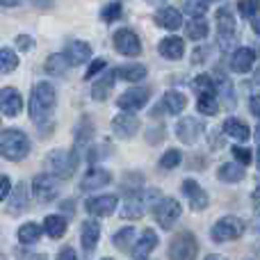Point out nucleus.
Masks as SVG:
<instances>
[{
	"label": "nucleus",
	"mask_w": 260,
	"mask_h": 260,
	"mask_svg": "<svg viewBox=\"0 0 260 260\" xmlns=\"http://www.w3.org/2000/svg\"><path fill=\"white\" fill-rule=\"evenodd\" d=\"M185 32H187V37L192 41H201L208 37V21L203 16H197V18H189L187 27H185Z\"/></svg>",
	"instance_id": "f704fd0d"
},
{
	"label": "nucleus",
	"mask_w": 260,
	"mask_h": 260,
	"mask_svg": "<svg viewBox=\"0 0 260 260\" xmlns=\"http://www.w3.org/2000/svg\"><path fill=\"white\" fill-rule=\"evenodd\" d=\"M112 130L119 139H130V137H135V133L139 130V119L135 117V112L117 114V117L112 119Z\"/></svg>",
	"instance_id": "f3484780"
},
{
	"label": "nucleus",
	"mask_w": 260,
	"mask_h": 260,
	"mask_svg": "<svg viewBox=\"0 0 260 260\" xmlns=\"http://www.w3.org/2000/svg\"><path fill=\"white\" fill-rule=\"evenodd\" d=\"M197 110L206 117H215L219 112V99L215 94H201L197 96Z\"/></svg>",
	"instance_id": "72a5a7b5"
},
{
	"label": "nucleus",
	"mask_w": 260,
	"mask_h": 260,
	"mask_svg": "<svg viewBox=\"0 0 260 260\" xmlns=\"http://www.w3.org/2000/svg\"><path fill=\"white\" fill-rule=\"evenodd\" d=\"M110 151H112V148H110V146H94V148H91V151H89V160H91V162L105 160L103 155H108Z\"/></svg>",
	"instance_id": "de8ad7c7"
},
{
	"label": "nucleus",
	"mask_w": 260,
	"mask_h": 260,
	"mask_svg": "<svg viewBox=\"0 0 260 260\" xmlns=\"http://www.w3.org/2000/svg\"><path fill=\"white\" fill-rule=\"evenodd\" d=\"M217 39L224 50L235 44V18L229 7L217 9Z\"/></svg>",
	"instance_id": "1a4fd4ad"
},
{
	"label": "nucleus",
	"mask_w": 260,
	"mask_h": 260,
	"mask_svg": "<svg viewBox=\"0 0 260 260\" xmlns=\"http://www.w3.org/2000/svg\"><path fill=\"white\" fill-rule=\"evenodd\" d=\"M64 57L69 59V64H71V67L85 64V62H89V57H91V46L87 44V41H71V44L67 46Z\"/></svg>",
	"instance_id": "5701e85b"
},
{
	"label": "nucleus",
	"mask_w": 260,
	"mask_h": 260,
	"mask_svg": "<svg viewBox=\"0 0 260 260\" xmlns=\"http://www.w3.org/2000/svg\"><path fill=\"white\" fill-rule=\"evenodd\" d=\"M0 260H7V256H5V253H0Z\"/></svg>",
	"instance_id": "13d9d810"
},
{
	"label": "nucleus",
	"mask_w": 260,
	"mask_h": 260,
	"mask_svg": "<svg viewBox=\"0 0 260 260\" xmlns=\"http://www.w3.org/2000/svg\"><path fill=\"white\" fill-rule=\"evenodd\" d=\"M249 108H251L253 117H258V96H251V101H249Z\"/></svg>",
	"instance_id": "864d4df0"
},
{
	"label": "nucleus",
	"mask_w": 260,
	"mask_h": 260,
	"mask_svg": "<svg viewBox=\"0 0 260 260\" xmlns=\"http://www.w3.org/2000/svg\"><path fill=\"white\" fill-rule=\"evenodd\" d=\"M41 233H44V229H41L39 224H35V221H27V224H23L21 229H18V242L21 244H37L41 240Z\"/></svg>",
	"instance_id": "473e14b6"
},
{
	"label": "nucleus",
	"mask_w": 260,
	"mask_h": 260,
	"mask_svg": "<svg viewBox=\"0 0 260 260\" xmlns=\"http://www.w3.org/2000/svg\"><path fill=\"white\" fill-rule=\"evenodd\" d=\"M16 48L23 50V53H30V50L35 48V39H32V37H27V35H18L16 37Z\"/></svg>",
	"instance_id": "49530a36"
},
{
	"label": "nucleus",
	"mask_w": 260,
	"mask_h": 260,
	"mask_svg": "<svg viewBox=\"0 0 260 260\" xmlns=\"http://www.w3.org/2000/svg\"><path fill=\"white\" fill-rule=\"evenodd\" d=\"M231 153H233V157L238 160V165H251V160H253V153H251V148H247V146H233L231 148Z\"/></svg>",
	"instance_id": "a19ab883"
},
{
	"label": "nucleus",
	"mask_w": 260,
	"mask_h": 260,
	"mask_svg": "<svg viewBox=\"0 0 260 260\" xmlns=\"http://www.w3.org/2000/svg\"><path fill=\"white\" fill-rule=\"evenodd\" d=\"M112 183V174L103 167H91L80 180V189L82 192H99L101 187Z\"/></svg>",
	"instance_id": "4468645a"
},
{
	"label": "nucleus",
	"mask_w": 260,
	"mask_h": 260,
	"mask_svg": "<svg viewBox=\"0 0 260 260\" xmlns=\"http://www.w3.org/2000/svg\"><path fill=\"white\" fill-rule=\"evenodd\" d=\"M183 194H185V199H187L189 208H192V210H197V212L206 210L208 203H210V197H208V192L194 178L183 180Z\"/></svg>",
	"instance_id": "f8f14e48"
},
{
	"label": "nucleus",
	"mask_w": 260,
	"mask_h": 260,
	"mask_svg": "<svg viewBox=\"0 0 260 260\" xmlns=\"http://www.w3.org/2000/svg\"><path fill=\"white\" fill-rule=\"evenodd\" d=\"M208 3H210V0H208Z\"/></svg>",
	"instance_id": "e2e57ef3"
},
{
	"label": "nucleus",
	"mask_w": 260,
	"mask_h": 260,
	"mask_svg": "<svg viewBox=\"0 0 260 260\" xmlns=\"http://www.w3.org/2000/svg\"><path fill=\"white\" fill-rule=\"evenodd\" d=\"M192 89H194V94H197V96L215 94V80H212V76H208V73H201V76H197L192 80Z\"/></svg>",
	"instance_id": "e433bc0d"
},
{
	"label": "nucleus",
	"mask_w": 260,
	"mask_h": 260,
	"mask_svg": "<svg viewBox=\"0 0 260 260\" xmlns=\"http://www.w3.org/2000/svg\"><path fill=\"white\" fill-rule=\"evenodd\" d=\"M119 16H121V5H119V3H110V5H105L103 12H101V18H103L105 23H114Z\"/></svg>",
	"instance_id": "37998d69"
},
{
	"label": "nucleus",
	"mask_w": 260,
	"mask_h": 260,
	"mask_svg": "<svg viewBox=\"0 0 260 260\" xmlns=\"http://www.w3.org/2000/svg\"><path fill=\"white\" fill-rule=\"evenodd\" d=\"M69 59L64 57L62 53H55V55H50L48 59H46V64H44V69H46V73L48 76H55V78H59V76H64V73L69 71Z\"/></svg>",
	"instance_id": "2f4dec72"
},
{
	"label": "nucleus",
	"mask_w": 260,
	"mask_h": 260,
	"mask_svg": "<svg viewBox=\"0 0 260 260\" xmlns=\"http://www.w3.org/2000/svg\"><path fill=\"white\" fill-rule=\"evenodd\" d=\"M112 44H114V50L121 53L123 57H137V55H142V41H139V37L135 35L133 30H128V27L117 30Z\"/></svg>",
	"instance_id": "9b49d317"
},
{
	"label": "nucleus",
	"mask_w": 260,
	"mask_h": 260,
	"mask_svg": "<svg viewBox=\"0 0 260 260\" xmlns=\"http://www.w3.org/2000/svg\"><path fill=\"white\" fill-rule=\"evenodd\" d=\"M30 137L18 128H7L0 133V155L12 162H18L27 157L30 153Z\"/></svg>",
	"instance_id": "7ed1b4c3"
},
{
	"label": "nucleus",
	"mask_w": 260,
	"mask_h": 260,
	"mask_svg": "<svg viewBox=\"0 0 260 260\" xmlns=\"http://www.w3.org/2000/svg\"><path fill=\"white\" fill-rule=\"evenodd\" d=\"M112 242H114V247L121 249V251H130V247H133V242H135V229L133 226H126V229L117 231Z\"/></svg>",
	"instance_id": "c9c22d12"
},
{
	"label": "nucleus",
	"mask_w": 260,
	"mask_h": 260,
	"mask_svg": "<svg viewBox=\"0 0 260 260\" xmlns=\"http://www.w3.org/2000/svg\"><path fill=\"white\" fill-rule=\"evenodd\" d=\"M253 64H256V50L249 48V46L238 48L233 53V57H231V69L235 73H249L253 69Z\"/></svg>",
	"instance_id": "412c9836"
},
{
	"label": "nucleus",
	"mask_w": 260,
	"mask_h": 260,
	"mask_svg": "<svg viewBox=\"0 0 260 260\" xmlns=\"http://www.w3.org/2000/svg\"><path fill=\"white\" fill-rule=\"evenodd\" d=\"M44 233L53 240H59L67 233V219L62 215H48L44 219Z\"/></svg>",
	"instance_id": "7c9ffc66"
},
{
	"label": "nucleus",
	"mask_w": 260,
	"mask_h": 260,
	"mask_svg": "<svg viewBox=\"0 0 260 260\" xmlns=\"http://www.w3.org/2000/svg\"><path fill=\"white\" fill-rule=\"evenodd\" d=\"M55 103H57V91L50 82H37L35 89L30 94V105H27V112H30L32 121H46L50 119L55 110Z\"/></svg>",
	"instance_id": "f257e3e1"
},
{
	"label": "nucleus",
	"mask_w": 260,
	"mask_h": 260,
	"mask_svg": "<svg viewBox=\"0 0 260 260\" xmlns=\"http://www.w3.org/2000/svg\"><path fill=\"white\" fill-rule=\"evenodd\" d=\"M157 53H160L165 59L176 62V59H180L185 55V41L180 39V37H176V35H169V37H165V39L157 44Z\"/></svg>",
	"instance_id": "aec40b11"
},
{
	"label": "nucleus",
	"mask_w": 260,
	"mask_h": 260,
	"mask_svg": "<svg viewBox=\"0 0 260 260\" xmlns=\"http://www.w3.org/2000/svg\"><path fill=\"white\" fill-rule=\"evenodd\" d=\"M167 256H169V260H197V256H199L197 235H194L192 231H178V233L169 240Z\"/></svg>",
	"instance_id": "39448f33"
},
{
	"label": "nucleus",
	"mask_w": 260,
	"mask_h": 260,
	"mask_svg": "<svg viewBox=\"0 0 260 260\" xmlns=\"http://www.w3.org/2000/svg\"><path fill=\"white\" fill-rule=\"evenodd\" d=\"M101 240V224L96 219H87L82 221V231H80V242H82V249L87 253L94 251V247L99 244Z\"/></svg>",
	"instance_id": "4be33fe9"
},
{
	"label": "nucleus",
	"mask_w": 260,
	"mask_h": 260,
	"mask_svg": "<svg viewBox=\"0 0 260 260\" xmlns=\"http://www.w3.org/2000/svg\"><path fill=\"white\" fill-rule=\"evenodd\" d=\"M114 76L126 82H142L146 78V67L144 64H123V67L114 69Z\"/></svg>",
	"instance_id": "c85d7f7f"
},
{
	"label": "nucleus",
	"mask_w": 260,
	"mask_h": 260,
	"mask_svg": "<svg viewBox=\"0 0 260 260\" xmlns=\"http://www.w3.org/2000/svg\"><path fill=\"white\" fill-rule=\"evenodd\" d=\"M0 112L5 117H16V114L23 112V96L14 87L0 89Z\"/></svg>",
	"instance_id": "dca6fc26"
},
{
	"label": "nucleus",
	"mask_w": 260,
	"mask_h": 260,
	"mask_svg": "<svg viewBox=\"0 0 260 260\" xmlns=\"http://www.w3.org/2000/svg\"><path fill=\"white\" fill-rule=\"evenodd\" d=\"M32 194L39 203H53L59 194V178H55L53 174H39L32 180Z\"/></svg>",
	"instance_id": "6e6552de"
},
{
	"label": "nucleus",
	"mask_w": 260,
	"mask_h": 260,
	"mask_svg": "<svg viewBox=\"0 0 260 260\" xmlns=\"http://www.w3.org/2000/svg\"><path fill=\"white\" fill-rule=\"evenodd\" d=\"M23 0H0V7H18Z\"/></svg>",
	"instance_id": "5fc2aeb1"
},
{
	"label": "nucleus",
	"mask_w": 260,
	"mask_h": 260,
	"mask_svg": "<svg viewBox=\"0 0 260 260\" xmlns=\"http://www.w3.org/2000/svg\"><path fill=\"white\" fill-rule=\"evenodd\" d=\"M105 67H108V62H105V59H103V57L94 59V62H91V67H89V69H87L85 78H87V80H91V78H94V76H96V73L105 71Z\"/></svg>",
	"instance_id": "a18cd8bd"
},
{
	"label": "nucleus",
	"mask_w": 260,
	"mask_h": 260,
	"mask_svg": "<svg viewBox=\"0 0 260 260\" xmlns=\"http://www.w3.org/2000/svg\"><path fill=\"white\" fill-rule=\"evenodd\" d=\"M162 135H165V130H162V128L148 130V133H146V142L148 144H160L162 142Z\"/></svg>",
	"instance_id": "8fccbe9b"
},
{
	"label": "nucleus",
	"mask_w": 260,
	"mask_h": 260,
	"mask_svg": "<svg viewBox=\"0 0 260 260\" xmlns=\"http://www.w3.org/2000/svg\"><path fill=\"white\" fill-rule=\"evenodd\" d=\"M103 260H112V258H103Z\"/></svg>",
	"instance_id": "052dcab7"
},
{
	"label": "nucleus",
	"mask_w": 260,
	"mask_h": 260,
	"mask_svg": "<svg viewBox=\"0 0 260 260\" xmlns=\"http://www.w3.org/2000/svg\"><path fill=\"white\" fill-rule=\"evenodd\" d=\"M155 23L160 27H165V30H178L183 25V16H180V12L176 7H162L155 14Z\"/></svg>",
	"instance_id": "b1692460"
},
{
	"label": "nucleus",
	"mask_w": 260,
	"mask_h": 260,
	"mask_svg": "<svg viewBox=\"0 0 260 260\" xmlns=\"http://www.w3.org/2000/svg\"><path fill=\"white\" fill-rule=\"evenodd\" d=\"M114 80H117L114 71H108L103 78H99V80L94 82V87H91V99L94 101H108V96L112 94Z\"/></svg>",
	"instance_id": "a878e982"
},
{
	"label": "nucleus",
	"mask_w": 260,
	"mask_h": 260,
	"mask_svg": "<svg viewBox=\"0 0 260 260\" xmlns=\"http://www.w3.org/2000/svg\"><path fill=\"white\" fill-rule=\"evenodd\" d=\"M224 133L229 135L231 139H238V142H247L249 139V133H251V130H249V126L247 123L242 121V119H238V117H229L224 121Z\"/></svg>",
	"instance_id": "bb28decb"
},
{
	"label": "nucleus",
	"mask_w": 260,
	"mask_h": 260,
	"mask_svg": "<svg viewBox=\"0 0 260 260\" xmlns=\"http://www.w3.org/2000/svg\"><path fill=\"white\" fill-rule=\"evenodd\" d=\"M244 231H247V226H244V221L240 219V217L235 215H226L221 217L219 221H215V226H212L210 235L215 242H233V240H240L244 235Z\"/></svg>",
	"instance_id": "423d86ee"
},
{
	"label": "nucleus",
	"mask_w": 260,
	"mask_h": 260,
	"mask_svg": "<svg viewBox=\"0 0 260 260\" xmlns=\"http://www.w3.org/2000/svg\"><path fill=\"white\" fill-rule=\"evenodd\" d=\"M14 256H16V260H48L46 253H35V251H27V249H16Z\"/></svg>",
	"instance_id": "c03bdc74"
},
{
	"label": "nucleus",
	"mask_w": 260,
	"mask_h": 260,
	"mask_svg": "<svg viewBox=\"0 0 260 260\" xmlns=\"http://www.w3.org/2000/svg\"><path fill=\"white\" fill-rule=\"evenodd\" d=\"M5 201H7V210H9V215H12V217H18L21 212H25L27 203H30L25 183H18L14 189H9V194H7V199H5Z\"/></svg>",
	"instance_id": "a211bd4d"
},
{
	"label": "nucleus",
	"mask_w": 260,
	"mask_h": 260,
	"mask_svg": "<svg viewBox=\"0 0 260 260\" xmlns=\"http://www.w3.org/2000/svg\"><path fill=\"white\" fill-rule=\"evenodd\" d=\"M212 80H215V94H217V99L226 101V105H229V108H235L233 82H231L226 76H221V73H217V78H212Z\"/></svg>",
	"instance_id": "cd10ccee"
},
{
	"label": "nucleus",
	"mask_w": 260,
	"mask_h": 260,
	"mask_svg": "<svg viewBox=\"0 0 260 260\" xmlns=\"http://www.w3.org/2000/svg\"><path fill=\"white\" fill-rule=\"evenodd\" d=\"M217 178H219L221 183H240V180L244 178V167L238 165V162H226V165L219 167Z\"/></svg>",
	"instance_id": "c756f323"
},
{
	"label": "nucleus",
	"mask_w": 260,
	"mask_h": 260,
	"mask_svg": "<svg viewBox=\"0 0 260 260\" xmlns=\"http://www.w3.org/2000/svg\"><path fill=\"white\" fill-rule=\"evenodd\" d=\"M162 199L160 189L153 187V189H135V192L128 194L126 203H123L121 208V217L123 219H139V217H144L148 210H151L153 206H155L157 201Z\"/></svg>",
	"instance_id": "f03ea898"
},
{
	"label": "nucleus",
	"mask_w": 260,
	"mask_h": 260,
	"mask_svg": "<svg viewBox=\"0 0 260 260\" xmlns=\"http://www.w3.org/2000/svg\"><path fill=\"white\" fill-rule=\"evenodd\" d=\"M135 260H146V258H135Z\"/></svg>",
	"instance_id": "bf43d9fd"
},
{
	"label": "nucleus",
	"mask_w": 260,
	"mask_h": 260,
	"mask_svg": "<svg viewBox=\"0 0 260 260\" xmlns=\"http://www.w3.org/2000/svg\"><path fill=\"white\" fill-rule=\"evenodd\" d=\"M157 244H160V238H157V233H155V231H151V229H146V231H142V235H139V238L133 242L130 251H133L135 258H146L148 253H151L153 249L157 247Z\"/></svg>",
	"instance_id": "6ab92c4d"
},
{
	"label": "nucleus",
	"mask_w": 260,
	"mask_h": 260,
	"mask_svg": "<svg viewBox=\"0 0 260 260\" xmlns=\"http://www.w3.org/2000/svg\"><path fill=\"white\" fill-rule=\"evenodd\" d=\"M32 5H35L37 9H53V5H55V0H30Z\"/></svg>",
	"instance_id": "603ef678"
},
{
	"label": "nucleus",
	"mask_w": 260,
	"mask_h": 260,
	"mask_svg": "<svg viewBox=\"0 0 260 260\" xmlns=\"http://www.w3.org/2000/svg\"><path fill=\"white\" fill-rule=\"evenodd\" d=\"M185 105H187V99H185L183 91L169 89V91H165V96H162L160 108L165 110V112H169V114H180L185 110Z\"/></svg>",
	"instance_id": "393cba45"
},
{
	"label": "nucleus",
	"mask_w": 260,
	"mask_h": 260,
	"mask_svg": "<svg viewBox=\"0 0 260 260\" xmlns=\"http://www.w3.org/2000/svg\"><path fill=\"white\" fill-rule=\"evenodd\" d=\"M203 260H226V256H219V253H210V256L203 258Z\"/></svg>",
	"instance_id": "6e6d98bb"
},
{
	"label": "nucleus",
	"mask_w": 260,
	"mask_h": 260,
	"mask_svg": "<svg viewBox=\"0 0 260 260\" xmlns=\"http://www.w3.org/2000/svg\"><path fill=\"white\" fill-rule=\"evenodd\" d=\"M183 12L187 14L189 18L203 16L208 12V0H183Z\"/></svg>",
	"instance_id": "58836bf2"
},
{
	"label": "nucleus",
	"mask_w": 260,
	"mask_h": 260,
	"mask_svg": "<svg viewBox=\"0 0 260 260\" xmlns=\"http://www.w3.org/2000/svg\"><path fill=\"white\" fill-rule=\"evenodd\" d=\"M247 260H256V258H247Z\"/></svg>",
	"instance_id": "680f3d73"
},
{
	"label": "nucleus",
	"mask_w": 260,
	"mask_h": 260,
	"mask_svg": "<svg viewBox=\"0 0 260 260\" xmlns=\"http://www.w3.org/2000/svg\"><path fill=\"white\" fill-rule=\"evenodd\" d=\"M55 260H78V253H76V249L73 247H64L62 251L57 253V258Z\"/></svg>",
	"instance_id": "3c124183"
},
{
	"label": "nucleus",
	"mask_w": 260,
	"mask_h": 260,
	"mask_svg": "<svg viewBox=\"0 0 260 260\" xmlns=\"http://www.w3.org/2000/svg\"><path fill=\"white\" fill-rule=\"evenodd\" d=\"M203 121H199L197 117H185L178 121V126H176V137L180 139L183 144H197L199 137L203 135Z\"/></svg>",
	"instance_id": "ddd939ff"
},
{
	"label": "nucleus",
	"mask_w": 260,
	"mask_h": 260,
	"mask_svg": "<svg viewBox=\"0 0 260 260\" xmlns=\"http://www.w3.org/2000/svg\"><path fill=\"white\" fill-rule=\"evenodd\" d=\"M238 12L242 18H253L258 14V0H240Z\"/></svg>",
	"instance_id": "79ce46f5"
},
{
	"label": "nucleus",
	"mask_w": 260,
	"mask_h": 260,
	"mask_svg": "<svg viewBox=\"0 0 260 260\" xmlns=\"http://www.w3.org/2000/svg\"><path fill=\"white\" fill-rule=\"evenodd\" d=\"M180 212H183V208H180V203L176 199H160L153 206V217L160 224V229H165V231L174 229V224L180 219Z\"/></svg>",
	"instance_id": "0eeeda50"
},
{
	"label": "nucleus",
	"mask_w": 260,
	"mask_h": 260,
	"mask_svg": "<svg viewBox=\"0 0 260 260\" xmlns=\"http://www.w3.org/2000/svg\"><path fill=\"white\" fill-rule=\"evenodd\" d=\"M18 67V55L12 48H0V73H12Z\"/></svg>",
	"instance_id": "4c0bfd02"
},
{
	"label": "nucleus",
	"mask_w": 260,
	"mask_h": 260,
	"mask_svg": "<svg viewBox=\"0 0 260 260\" xmlns=\"http://www.w3.org/2000/svg\"><path fill=\"white\" fill-rule=\"evenodd\" d=\"M151 99V89L148 87H130L121 96L117 99V105L123 110V112H137Z\"/></svg>",
	"instance_id": "9d476101"
},
{
	"label": "nucleus",
	"mask_w": 260,
	"mask_h": 260,
	"mask_svg": "<svg viewBox=\"0 0 260 260\" xmlns=\"http://www.w3.org/2000/svg\"><path fill=\"white\" fill-rule=\"evenodd\" d=\"M146 3H153V5H157V3H165V0H146Z\"/></svg>",
	"instance_id": "4d7b16f0"
},
{
	"label": "nucleus",
	"mask_w": 260,
	"mask_h": 260,
	"mask_svg": "<svg viewBox=\"0 0 260 260\" xmlns=\"http://www.w3.org/2000/svg\"><path fill=\"white\" fill-rule=\"evenodd\" d=\"M119 206V199L114 194H103V197H91L89 201L85 203L87 212L94 217H110Z\"/></svg>",
	"instance_id": "2eb2a0df"
},
{
	"label": "nucleus",
	"mask_w": 260,
	"mask_h": 260,
	"mask_svg": "<svg viewBox=\"0 0 260 260\" xmlns=\"http://www.w3.org/2000/svg\"><path fill=\"white\" fill-rule=\"evenodd\" d=\"M44 167L48 174H53L55 178L67 180L76 174L78 167V153L76 151H67V148H53V151L46 155Z\"/></svg>",
	"instance_id": "20e7f679"
},
{
	"label": "nucleus",
	"mask_w": 260,
	"mask_h": 260,
	"mask_svg": "<svg viewBox=\"0 0 260 260\" xmlns=\"http://www.w3.org/2000/svg\"><path fill=\"white\" fill-rule=\"evenodd\" d=\"M183 162V153L178 151V148H169V151H165V155L160 157V167L162 169H176V167Z\"/></svg>",
	"instance_id": "ea45409f"
},
{
	"label": "nucleus",
	"mask_w": 260,
	"mask_h": 260,
	"mask_svg": "<svg viewBox=\"0 0 260 260\" xmlns=\"http://www.w3.org/2000/svg\"><path fill=\"white\" fill-rule=\"evenodd\" d=\"M9 189H12V180H9V176H3V178H0V201L7 199Z\"/></svg>",
	"instance_id": "09e8293b"
}]
</instances>
